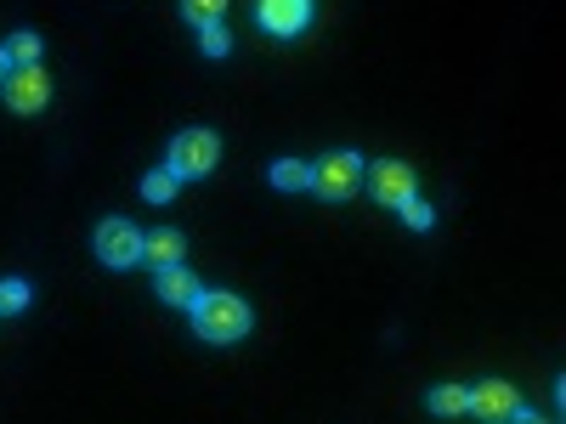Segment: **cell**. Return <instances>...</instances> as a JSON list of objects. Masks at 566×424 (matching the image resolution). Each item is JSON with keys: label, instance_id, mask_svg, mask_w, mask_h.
Here are the masks:
<instances>
[{"label": "cell", "instance_id": "obj_5", "mask_svg": "<svg viewBox=\"0 0 566 424\" xmlns=\"http://www.w3.org/2000/svg\"><path fill=\"white\" fill-rule=\"evenodd\" d=\"M97 255L108 261V266H136L142 261V232L130 226V221H103L97 226Z\"/></svg>", "mask_w": 566, "mask_h": 424}, {"label": "cell", "instance_id": "obj_1", "mask_svg": "<svg viewBox=\"0 0 566 424\" xmlns=\"http://www.w3.org/2000/svg\"><path fill=\"white\" fill-rule=\"evenodd\" d=\"M193 328L210 340V346H227V340H239V335H250V306L239 300V295H221V289H199L193 295Z\"/></svg>", "mask_w": 566, "mask_h": 424}, {"label": "cell", "instance_id": "obj_12", "mask_svg": "<svg viewBox=\"0 0 566 424\" xmlns=\"http://www.w3.org/2000/svg\"><path fill=\"white\" fill-rule=\"evenodd\" d=\"M0 52H7V63H40V34H12L7 45H0Z\"/></svg>", "mask_w": 566, "mask_h": 424}, {"label": "cell", "instance_id": "obj_4", "mask_svg": "<svg viewBox=\"0 0 566 424\" xmlns=\"http://www.w3.org/2000/svg\"><path fill=\"white\" fill-rule=\"evenodd\" d=\"M0 85H7V108L12 114H40L45 97H52V80H45L40 63H12Z\"/></svg>", "mask_w": 566, "mask_h": 424}, {"label": "cell", "instance_id": "obj_17", "mask_svg": "<svg viewBox=\"0 0 566 424\" xmlns=\"http://www.w3.org/2000/svg\"><path fill=\"white\" fill-rule=\"evenodd\" d=\"M199 45H205V57H227V29L221 23H199Z\"/></svg>", "mask_w": 566, "mask_h": 424}, {"label": "cell", "instance_id": "obj_13", "mask_svg": "<svg viewBox=\"0 0 566 424\" xmlns=\"http://www.w3.org/2000/svg\"><path fill=\"white\" fill-rule=\"evenodd\" d=\"M431 407L437 413H470V391L464 385H437L431 391Z\"/></svg>", "mask_w": 566, "mask_h": 424}, {"label": "cell", "instance_id": "obj_11", "mask_svg": "<svg viewBox=\"0 0 566 424\" xmlns=\"http://www.w3.org/2000/svg\"><path fill=\"white\" fill-rule=\"evenodd\" d=\"M272 187H277V193H301V187H312V170L301 159H277L272 165Z\"/></svg>", "mask_w": 566, "mask_h": 424}, {"label": "cell", "instance_id": "obj_8", "mask_svg": "<svg viewBox=\"0 0 566 424\" xmlns=\"http://www.w3.org/2000/svg\"><path fill=\"white\" fill-rule=\"evenodd\" d=\"M470 413L476 418H515L522 413V396H515L504 380H482L476 391H470Z\"/></svg>", "mask_w": 566, "mask_h": 424}, {"label": "cell", "instance_id": "obj_7", "mask_svg": "<svg viewBox=\"0 0 566 424\" xmlns=\"http://www.w3.org/2000/svg\"><path fill=\"white\" fill-rule=\"evenodd\" d=\"M255 18L272 34H301L312 23V0H255Z\"/></svg>", "mask_w": 566, "mask_h": 424}, {"label": "cell", "instance_id": "obj_9", "mask_svg": "<svg viewBox=\"0 0 566 424\" xmlns=\"http://www.w3.org/2000/svg\"><path fill=\"white\" fill-rule=\"evenodd\" d=\"M199 289H205V283L187 272L181 261H176V266H159V300H165V306H193Z\"/></svg>", "mask_w": 566, "mask_h": 424}, {"label": "cell", "instance_id": "obj_6", "mask_svg": "<svg viewBox=\"0 0 566 424\" xmlns=\"http://www.w3.org/2000/svg\"><path fill=\"white\" fill-rule=\"evenodd\" d=\"M368 187H374V199H380V204H402V199H413L419 193V181H413V170L402 165V159H380V165H374L368 170Z\"/></svg>", "mask_w": 566, "mask_h": 424}, {"label": "cell", "instance_id": "obj_16", "mask_svg": "<svg viewBox=\"0 0 566 424\" xmlns=\"http://www.w3.org/2000/svg\"><path fill=\"white\" fill-rule=\"evenodd\" d=\"M23 306H29V283L7 277V283H0V311H23Z\"/></svg>", "mask_w": 566, "mask_h": 424}, {"label": "cell", "instance_id": "obj_15", "mask_svg": "<svg viewBox=\"0 0 566 424\" xmlns=\"http://www.w3.org/2000/svg\"><path fill=\"white\" fill-rule=\"evenodd\" d=\"M221 12H227V0H181L187 23H221Z\"/></svg>", "mask_w": 566, "mask_h": 424}, {"label": "cell", "instance_id": "obj_2", "mask_svg": "<svg viewBox=\"0 0 566 424\" xmlns=\"http://www.w3.org/2000/svg\"><path fill=\"white\" fill-rule=\"evenodd\" d=\"M216 159H221V141L210 136V130H181L176 141H170V176L176 181H199V176H210L216 170Z\"/></svg>", "mask_w": 566, "mask_h": 424}, {"label": "cell", "instance_id": "obj_19", "mask_svg": "<svg viewBox=\"0 0 566 424\" xmlns=\"http://www.w3.org/2000/svg\"><path fill=\"white\" fill-rule=\"evenodd\" d=\"M7 68H12V63H7V52H0V80H7Z\"/></svg>", "mask_w": 566, "mask_h": 424}, {"label": "cell", "instance_id": "obj_3", "mask_svg": "<svg viewBox=\"0 0 566 424\" xmlns=\"http://www.w3.org/2000/svg\"><path fill=\"white\" fill-rule=\"evenodd\" d=\"M363 181V159L357 153H323L312 165V193L317 199H352Z\"/></svg>", "mask_w": 566, "mask_h": 424}, {"label": "cell", "instance_id": "obj_14", "mask_svg": "<svg viewBox=\"0 0 566 424\" xmlns=\"http://www.w3.org/2000/svg\"><path fill=\"white\" fill-rule=\"evenodd\" d=\"M142 199H148V204H170L176 199V176L170 170H154L148 181H142Z\"/></svg>", "mask_w": 566, "mask_h": 424}, {"label": "cell", "instance_id": "obj_10", "mask_svg": "<svg viewBox=\"0 0 566 424\" xmlns=\"http://www.w3.org/2000/svg\"><path fill=\"white\" fill-rule=\"evenodd\" d=\"M181 255H187V239H181V232H170V226H159V232L142 239V261H154V266H176Z\"/></svg>", "mask_w": 566, "mask_h": 424}, {"label": "cell", "instance_id": "obj_18", "mask_svg": "<svg viewBox=\"0 0 566 424\" xmlns=\"http://www.w3.org/2000/svg\"><path fill=\"white\" fill-rule=\"evenodd\" d=\"M397 210H402V221H408L413 232H424V226H431V221H437V215H431V204H424L419 193H413V199H402Z\"/></svg>", "mask_w": 566, "mask_h": 424}]
</instances>
